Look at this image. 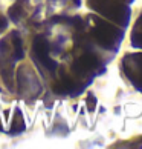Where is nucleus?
Returning a JSON list of instances; mask_svg holds the SVG:
<instances>
[{"instance_id": "4", "label": "nucleus", "mask_w": 142, "mask_h": 149, "mask_svg": "<svg viewBox=\"0 0 142 149\" xmlns=\"http://www.w3.org/2000/svg\"><path fill=\"white\" fill-rule=\"evenodd\" d=\"M17 85H19V92L21 95L31 97V98H35L37 95H40L43 89L35 72L26 65L20 66L17 71Z\"/></svg>"}, {"instance_id": "5", "label": "nucleus", "mask_w": 142, "mask_h": 149, "mask_svg": "<svg viewBox=\"0 0 142 149\" xmlns=\"http://www.w3.org/2000/svg\"><path fill=\"white\" fill-rule=\"evenodd\" d=\"M122 72L139 92H142V52L127 54L122 58Z\"/></svg>"}, {"instance_id": "1", "label": "nucleus", "mask_w": 142, "mask_h": 149, "mask_svg": "<svg viewBox=\"0 0 142 149\" xmlns=\"http://www.w3.org/2000/svg\"><path fill=\"white\" fill-rule=\"evenodd\" d=\"M89 19L92 22L89 32H90V37L93 38L95 45L106 49V51L116 52L124 38V31H122L124 28H118V26L96 17V15H92Z\"/></svg>"}, {"instance_id": "3", "label": "nucleus", "mask_w": 142, "mask_h": 149, "mask_svg": "<svg viewBox=\"0 0 142 149\" xmlns=\"http://www.w3.org/2000/svg\"><path fill=\"white\" fill-rule=\"evenodd\" d=\"M32 60L41 69L43 75L54 74L57 71V62L51 57V43L43 36L35 37L34 45H32Z\"/></svg>"}, {"instance_id": "2", "label": "nucleus", "mask_w": 142, "mask_h": 149, "mask_svg": "<svg viewBox=\"0 0 142 149\" xmlns=\"http://www.w3.org/2000/svg\"><path fill=\"white\" fill-rule=\"evenodd\" d=\"M89 8L96 11L102 17L118 23L121 28H127L130 22V8L119 0H87Z\"/></svg>"}, {"instance_id": "8", "label": "nucleus", "mask_w": 142, "mask_h": 149, "mask_svg": "<svg viewBox=\"0 0 142 149\" xmlns=\"http://www.w3.org/2000/svg\"><path fill=\"white\" fill-rule=\"evenodd\" d=\"M26 128L25 125V120H23V115H21L20 109H15L14 112V121H12V126H11V129H12V134H20V132H23Z\"/></svg>"}, {"instance_id": "10", "label": "nucleus", "mask_w": 142, "mask_h": 149, "mask_svg": "<svg viewBox=\"0 0 142 149\" xmlns=\"http://www.w3.org/2000/svg\"><path fill=\"white\" fill-rule=\"evenodd\" d=\"M119 2H122V3H125V5H130V3H133L134 0H119Z\"/></svg>"}, {"instance_id": "9", "label": "nucleus", "mask_w": 142, "mask_h": 149, "mask_svg": "<svg viewBox=\"0 0 142 149\" xmlns=\"http://www.w3.org/2000/svg\"><path fill=\"white\" fill-rule=\"evenodd\" d=\"M6 25H8V22H6V19H3V17H0V29H3V28H6Z\"/></svg>"}, {"instance_id": "6", "label": "nucleus", "mask_w": 142, "mask_h": 149, "mask_svg": "<svg viewBox=\"0 0 142 149\" xmlns=\"http://www.w3.org/2000/svg\"><path fill=\"white\" fill-rule=\"evenodd\" d=\"M132 45L134 48L142 49V13L136 20V23L133 26V32H132Z\"/></svg>"}, {"instance_id": "7", "label": "nucleus", "mask_w": 142, "mask_h": 149, "mask_svg": "<svg viewBox=\"0 0 142 149\" xmlns=\"http://www.w3.org/2000/svg\"><path fill=\"white\" fill-rule=\"evenodd\" d=\"M25 14H26V11H25L23 3H15L14 6L9 8V11H8V17L12 20V22H15V23L23 19Z\"/></svg>"}]
</instances>
